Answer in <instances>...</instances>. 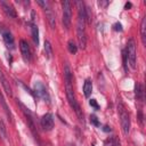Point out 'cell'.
<instances>
[{"label": "cell", "instance_id": "1", "mask_svg": "<svg viewBox=\"0 0 146 146\" xmlns=\"http://www.w3.org/2000/svg\"><path fill=\"white\" fill-rule=\"evenodd\" d=\"M78 5V23H76V35L79 41V47L84 49L87 46V35H86V9L84 5L81 1L76 2Z\"/></svg>", "mask_w": 146, "mask_h": 146}, {"label": "cell", "instance_id": "2", "mask_svg": "<svg viewBox=\"0 0 146 146\" xmlns=\"http://www.w3.org/2000/svg\"><path fill=\"white\" fill-rule=\"evenodd\" d=\"M117 108H119V113H120V119H121V127H122V131L125 136L129 135L130 132V127H131V122H130V116L129 113L127 112L124 105L119 100L117 103Z\"/></svg>", "mask_w": 146, "mask_h": 146}, {"label": "cell", "instance_id": "3", "mask_svg": "<svg viewBox=\"0 0 146 146\" xmlns=\"http://www.w3.org/2000/svg\"><path fill=\"white\" fill-rule=\"evenodd\" d=\"M62 6H63V18H62V22H63L64 27L66 30H68L70 26H71V21H72V6H71V2L68 0L63 1Z\"/></svg>", "mask_w": 146, "mask_h": 146}, {"label": "cell", "instance_id": "4", "mask_svg": "<svg viewBox=\"0 0 146 146\" xmlns=\"http://www.w3.org/2000/svg\"><path fill=\"white\" fill-rule=\"evenodd\" d=\"M125 54H127V57H128V60H129V64H130L131 68H136V58H137V55H136V43H135V40L133 39H130L128 41Z\"/></svg>", "mask_w": 146, "mask_h": 146}, {"label": "cell", "instance_id": "5", "mask_svg": "<svg viewBox=\"0 0 146 146\" xmlns=\"http://www.w3.org/2000/svg\"><path fill=\"white\" fill-rule=\"evenodd\" d=\"M34 91H35V95H36L38 97H40V98H42L44 102L49 103L50 97H49V94H48V91H47V89H46V87H44V84H43L42 82L36 81V82L34 83Z\"/></svg>", "mask_w": 146, "mask_h": 146}, {"label": "cell", "instance_id": "6", "mask_svg": "<svg viewBox=\"0 0 146 146\" xmlns=\"http://www.w3.org/2000/svg\"><path fill=\"white\" fill-rule=\"evenodd\" d=\"M55 121H54V116L51 113H46L44 115H42L41 117V127L46 130V131H50L54 128Z\"/></svg>", "mask_w": 146, "mask_h": 146}, {"label": "cell", "instance_id": "7", "mask_svg": "<svg viewBox=\"0 0 146 146\" xmlns=\"http://www.w3.org/2000/svg\"><path fill=\"white\" fill-rule=\"evenodd\" d=\"M0 32L2 34V38H3V41H5L6 46L9 49H14L15 48V42H14V36L10 33V31H8L7 29H3V26H0Z\"/></svg>", "mask_w": 146, "mask_h": 146}, {"label": "cell", "instance_id": "8", "mask_svg": "<svg viewBox=\"0 0 146 146\" xmlns=\"http://www.w3.org/2000/svg\"><path fill=\"white\" fill-rule=\"evenodd\" d=\"M19 48H21V52L23 56V59L25 62H30L31 60V51H30V47L27 44V42L25 40H21L19 41Z\"/></svg>", "mask_w": 146, "mask_h": 146}, {"label": "cell", "instance_id": "9", "mask_svg": "<svg viewBox=\"0 0 146 146\" xmlns=\"http://www.w3.org/2000/svg\"><path fill=\"white\" fill-rule=\"evenodd\" d=\"M0 5H1V7H2L5 14H6L9 18H16L17 15H16V11H15V9L13 8V6H10L9 3L5 2V1H0Z\"/></svg>", "mask_w": 146, "mask_h": 146}, {"label": "cell", "instance_id": "10", "mask_svg": "<svg viewBox=\"0 0 146 146\" xmlns=\"http://www.w3.org/2000/svg\"><path fill=\"white\" fill-rule=\"evenodd\" d=\"M44 10H46V16H47V18H48V22H49L51 29H55V27H56V18H55L54 11H52L49 7H48L47 9H44Z\"/></svg>", "mask_w": 146, "mask_h": 146}, {"label": "cell", "instance_id": "11", "mask_svg": "<svg viewBox=\"0 0 146 146\" xmlns=\"http://www.w3.org/2000/svg\"><path fill=\"white\" fill-rule=\"evenodd\" d=\"M135 96H136V100H138V102L144 100V89H143L141 84H139V83L135 84Z\"/></svg>", "mask_w": 146, "mask_h": 146}, {"label": "cell", "instance_id": "12", "mask_svg": "<svg viewBox=\"0 0 146 146\" xmlns=\"http://www.w3.org/2000/svg\"><path fill=\"white\" fill-rule=\"evenodd\" d=\"M0 104H1L2 108L5 110V112H6V114H7L8 119H9V121H10V122H13V114H11V112H10V108L8 107V105H7L6 100L3 99V96H2V94H1V92H0Z\"/></svg>", "mask_w": 146, "mask_h": 146}, {"label": "cell", "instance_id": "13", "mask_svg": "<svg viewBox=\"0 0 146 146\" xmlns=\"http://www.w3.org/2000/svg\"><path fill=\"white\" fill-rule=\"evenodd\" d=\"M91 92H92V83L89 79H87L83 84V94L86 97H89L91 95Z\"/></svg>", "mask_w": 146, "mask_h": 146}, {"label": "cell", "instance_id": "14", "mask_svg": "<svg viewBox=\"0 0 146 146\" xmlns=\"http://www.w3.org/2000/svg\"><path fill=\"white\" fill-rule=\"evenodd\" d=\"M146 17L143 18L141 21V24H140V35H141V41H143V44H146Z\"/></svg>", "mask_w": 146, "mask_h": 146}, {"label": "cell", "instance_id": "15", "mask_svg": "<svg viewBox=\"0 0 146 146\" xmlns=\"http://www.w3.org/2000/svg\"><path fill=\"white\" fill-rule=\"evenodd\" d=\"M31 31H32V39H33V42L38 46V44H39V29H38V26H36L35 24H33Z\"/></svg>", "mask_w": 146, "mask_h": 146}, {"label": "cell", "instance_id": "16", "mask_svg": "<svg viewBox=\"0 0 146 146\" xmlns=\"http://www.w3.org/2000/svg\"><path fill=\"white\" fill-rule=\"evenodd\" d=\"M0 81H1V84H2V87H3L5 91H6V94H7L8 96H11V95H13V92H11V88H10L9 82L7 81V79L3 76V78L0 79Z\"/></svg>", "mask_w": 146, "mask_h": 146}, {"label": "cell", "instance_id": "17", "mask_svg": "<svg viewBox=\"0 0 146 146\" xmlns=\"http://www.w3.org/2000/svg\"><path fill=\"white\" fill-rule=\"evenodd\" d=\"M104 146H120V141H119L117 138L111 137V138H107V139L105 140Z\"/></svg>", "mask_w": 146, "mask_h": 146}, {"label": "cell", "instance_id": "18", "mask_svg": "<svg viewBox=\"0 0 146 146\" xmlns=\"http://www.w3.org/2000/svg\"><path fill=\"white\" fill-rule=\"evenodd\" d=\"M44 54H46V57L48 59L51 58V55H52V49H51V46H50V42L49 41H44Z\"/></svg>", "mask_w": 146, "mask_h": 146}, {"label": "cell", "instance_id": "19", "mask_svg": "<svg viewBox=\"0 0 146 146\" xmlns=\"http://www.w3.org/2000/svg\"><path fill=\"white\" fill-rule=\"evenodd\" d=\"M0 137L1 139H6L7 138V129L5 125V122L0 119Z\"/></svg>", "mask_w": 146, "mask_h": 146}, {"label": "cell", "instance_id": "20", "mask_svg": "<svg viewBox=\"0 0 146 146\" xmlns=\"http://www.w3.org/2000/svg\"><path fill=\"white\" fill-rule=\"evenodd\" d=\"M67 48H68V51L71 54H76V51H78V46L75 44V42L73 40H70L67 42Z\"/></svg>", "mask_w": 146, "mask_h": 146}, {"label": "cell", "instance_id": "21", "mask_svg": "<svg viewBox=\"0 0 146 146\" xmlns=\"http://www.w3.org/2000/svg\"><path fill=\"white\" fill-rule=\"evenodd\" d=\"M90 123L94 124V125H96V127H99L100 125V123H99V121H98V119H97L96 115H90Z\"/></svg>", "mask_w": 146, "mask_h": 146}, {"label": "cell", "instance_id": "22", "mask_svg": "<svg viewBox=\"0 0 146 146\" xmlns=\"http://www.w3.org/2000/svg\"><path fill=\"white\" fill-rule=\"evenodd\" d=\"M89 105H90L91 107H94L95 110H99V105H98V103H97L96 99H90V100H89Z\"/></svg>", "mask_w": 146, "mask_h": 146}, {"label": "cell", "instance_id": "23", "mask_svg": "<svg viewBox=\"0 0 146 146\" xmlns=\"http://www.w3.org/2000/svg\"><path fill=\"white\" fill-rule=\"evenodd\" d=\"M114 30H115V31H122V25H121V23H115V24H114Z\"/></svg>", "mask_w": 146, "mask_h": 146}, {"label": "cell", "instance_id": "24", "mask_svg": "<svg viewBox=\"0 0 146 146\" xmlns=\"http://www.w3.org/2000/svg\"><path fill=\"white\" fill-rule=\"evenodd\" d=\"M138 120H139L140 124H143V113H141V111H140V110L138 111Z\"/></svg>", "mask_w": 146, "mask_h": 146}, {"label": "cell", "instance_id": "25", "mask_svg": "<svg viewBox=\"0 0 146 146\" xmlns=\"http://www.w3.org/2000/svg\"><path fill=\"white\" fill-rule=\"evenodd\" d=\"M103 130H104V131H106V132H108V131H111V128H110V127H108V125H105V127H104V129H103Z\"/></svg>", "mask_w": 146, "mask_h": 146}, {"label": "cell", "instance_id": "26", "mask_svg": "<svg viewBox=\"0 0 146 146\" xmlns=\"http://www.w3.org/2000/svg\"><path fill=\"white\" fill-rule=\"evenodd\" d=\"M130 7H131V3H130V2H127V3H125V9H128V8H130Z\"/></svg>", "mask_w": 146, "mask_h": 146}, {"label": "cell", "instance_id": "27", "mask_svg": "<svg viewBox=\"0 0 146 146\" xmlns=\"http://www.w3.org/2000/svg\"><path fill=\"white\" fill-rule=\"evenodd\" d=\"M3 76H5V75H3V73H2V71L0 70V79H1V78H3Z\"/></svg>", "mask_w": 146, "mask_h": 146}]
</instances>
